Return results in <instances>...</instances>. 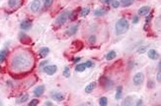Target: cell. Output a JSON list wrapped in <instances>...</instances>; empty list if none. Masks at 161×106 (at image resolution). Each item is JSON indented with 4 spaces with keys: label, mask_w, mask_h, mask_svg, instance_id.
<instances>
[{
    "label": "cell",
    "mask_w": 161,
    "mask_h": 106,
    "mask_svg": "<svg viewBox=\"0 0 161 106\" xmlns=\"http://www.w3.org/2000/svg\"><path fill=\"white\" fill-rule=\"evenodd\" d=\"M100 84L105 89H110V88H113L114 82L110 79L106 78V77H101V79H100Z\"/></svg>",
    "instance_id": "277c9868"
},
{
    "label": "cell",
    "mask_w": 161,
    "mask_h": 106,
    "mask_svg": "<svg viewBox=\"0 0 161 106\" xmlns=\"http://www.w3.org/2000/svg\"><path fill=\"white\" fill-rule=\"evenodd\" d=\"M28 99H29V94H27V93L22 94L20 97H18V98L16 99V103H17V104H22V103L26 102Z\"/></svg>",
    "instance_id": "ac0fdd59"
},
{
    "label": "cell",
    "mask_w": 161,
    "mask_h": 106,
    "mask_svg": "<svg viewBox=\"0 0 161 106\" xmlns=\"http://www.w3.org/2000/svg\"><path fill=\"white\" fill-rule=\"evenodd\" d=\"M146 51V47L145 46H141L138 50H137V53H139V54H141V53L145 52Z\"/></svg>",
    "instance_id": "e575fe53"
},
{
    "label": "cell",
    "mask_w": 161,
    "mask_h": 106,
    "mask_svg": "<svg viewBox=\"0 0 161 106\" xmlns=\"http://www.w3.org/2000/svg\"><path fill=\"white\" fill-rule=\"evenodd\" d=\"M44 1H45V7L46 8L50 7V5L54 3V0H44Z\"/></svg>",
    "instance_id": "4dcf8cb0"
},
{
    "label": "cell",
    "mask_w": 161,
    "mask_h": 106,
    "mask_svg": "<svg viewBox=\"0 0 161 106\" xmlns=\"http://www.w3.org/2000/svg\"><path fill=\"white\" fill-rule=\"evenodd\" d=\"M48 63V61H44V62H41V64H40V66L41 67H43V66H45V65Z\"/></svg>",
    "instance_id": "b9f144b4"
},
{
    "label": "cell",
    "mask_w": 161,
    "mask_h": 106,
    "mask_svg": "<svg viewBox=\"0 0 161 106\" xmlns=\"http://www.w3.org/2000/svg\"><path fill=\"white\" fill-rule=\"evenodd\" d=\"M147 54H148V57L151 60H157V59L159 58V56H160L159 53L157 52L155 49H149Z\"/></svg>",
    "instance_id": "8fae6325"
},
{
    "label": "cell",
    "mask_w": 161,
    "mask_h": 106,
    "mask_svg": "<svg viewBox=\"0 0 161 106\" xmlns=\"http://www.w3.org/2000/svg\"><path fill=\"white\" fill-rule=\"evenodd\" d=\"M63 76L64 78H69L70 77V69H69V67L68 66H65L64 67V70H63Z\"/></svg>",
    "instance_id": "83f0119b"
},
{
    "label": "cell",
    "mask_w": 161,
    "mask_h": 106,
    "mask_svg": "<svg viewBox=\"0 0 161 106\" xmlns=\"http://www.w3.org/2000/svg\"><path fill=\"white\" fill-rule=\"evenodd\" d=\"M105 14H106V11L104 9H101V8L96 9L95 12H94V15H95L96 17H101V16H104Z\"/></svg>",
    "instance_id": "d4e9b609"
},
{
    "label": "cell",
    "mask_w": 161,
    "mask_h": 106,
    "mask_svg": "<svg viewBox=\"0 0 161 106\" xmlns=\"http://www.w3.org/2000/svg\"><path fill=\"white\" fill-rule=\"evenodd\" d=\"M150 12V7L149 6H143L141 8H139L138 10V15L139 16H145Z\"/></svg>",
    "instance_id": "e0dca14e"
},
{
    "label": "cell",
    "mask_w": 161,
    "mask_h": 106,
    "mask_svg": "<svg viewBox=\"0 0 161 106\" xmlns=\"http://www.w3.org/2000/svg\"><path fill=\"white\" fill-rule=\"evenodd\" d=\"M17 3H18V0H8V5L9 7H15V6L17 5Z\"/></svg>",
    "instance_id": "f1b7e54d"
},
{
    "label": "cell",
    "mask_w": 161,
    "mask_h": 106,
    "mask_svg": "<svg viewBox=\"0 0 161 106\" xmlns=\"http://www.w3.org/2000/svg\"><path fill=\"white\" fill-rule=\"evenodd\" d=\"M130 28V25H129V22H128V20H125V19H120L119 21L117 22L116 24V27H115V29H116V35H124L125 33L128 31V29Z\"/></svg>",
    "instance_id": "7a4b0ae2"
},
{
    "label": "cell",
    "mask_w": 161,
    "mask_h": 106,
    "mask_svg": "<svg viewBox=\"0 0 161 106\" xmlns=\"http://www.w3.org/2000/svg\"><path fill=\"white\" fill-rule=\"evenodd\" d=\"M154 82H153V81H151V80H150V81H148V83H147V88H154Z\"/></svg>",
    "instance_id": "836d02e7"
},
{
    "label": "cell",
    "mask_w": 161,
    "mask_h": 106,
    "mask_svg": "<svg viewBox=\"0 0 161 106\" xmlns=\"http://www.w3.org/2000/svg\"><path fill=\"white\" fill-rule=\"evenodd\" d=\"M19 39H20V41H21L23 44H25V45H28V44H31V43H32L31 37H29L25 33H20V34H19Z\"/></svg>",
    "instance_id": "30bf717a"
},
{
    "label": "cell",
    "mask_w": 161,
    "mask_h": 106,
    "mask_svg": "<svg viewBox=\"0 0 161 106\" xmlns=\"http://www.w3.org/2000/svg\"><path fill=\"white\" fill-rule=\"evenodd\" d=\"M122 94H123V87L120 86L117 88V92H116V95H115V98L117 100H120L122 98Z\"/></svg>",
    "instance_id": "44dd1931"
},
{
    "label": "cell",
    "mask_w": 161,
    "mask_h": 106,
    "mask_svg": "<svg viewBox=\"0 0 161 106\" xmlns=\"http://www.w3.org/2000/svg\"><path fill=\"white\" fill-rule=\"evenodd\" d=\"M103 2H105V3H111L113 0H102Z\"/></svg>",
    "instance_id": "7bdbcfd3"
},
{
    "label": "cell",
    "mask_w": 161,
    "mask_h": 106,
    "mask_svg": "<svg viewBox=\"0 0 161 106\" xmlns=\"http://www.w3.org/2000/svg\"><path fill=\"white\" fill-rule=\"evenodd\" d=\"M138 21H139V18H138V16H134L133 19H132V24H137L138 23Z\"/></svg>",
    "instance_id": "8d00e7d4"
},
{
    "label": "cell",
    "mask_w": 161,
    "mask_h": 106,
    "mask_svg": "<svg viewBox=\"0 0 161 106\" xmlns=\"http://www.w3.org/2000/svg\"><path fill=\"white\" fill-rule=\"evenodd\" d=\"M32 20L30 19H25L24 21H22L21 24H20V28L21 29H23V30H29V29L32 28Z\"/></svg>",
    "instance_id": "9c48e42d"
},
{
    "label": "cell",
    "mask_w": 161,
    "mask_h": 106,
    "mask_svg": "<svg viewBox=\"0 0 161 106\" xmlns=\"http://www.w3.org/2000/svg\"><path fill=\"white\" fill-rule=\"evenodd\" d=\"M32 57L26 52L16 53L11 59V68L15 72H24L32 66Z\"/></svg>",
    "instance_id": "6da1fadb"
},
{
    "label": "cell",
    "mask_w": 161,
    "mask_h": 106,
    "mask_svg": "<svg viewBox=\"0 0 161 106\" xmlns=\"http://www.w3.org/2000/svg\"><path fill=\"white\" fill-rule=\"evenodd\" d=\"M56 71H57V67L55 66V65H48V66H46L45 68H44V72L48 75V76H53L54 75L55 73H56Z\"/></svg>",
    "instance_id": "ba28073f"
},
{
    "label": "cell",
    "mask_w": 161,
    "mask_h": 106,
    "mask_svg": "<svg viewBox=\"0 0 161 106\" xmlns=\"http://www.w3.org/2000/svg\"><path fill=\"white\" fill-rule=\"evenodd\" d=\"M41 6H42L41 0H33V1L31 2L29 8H30V10L33 12V13H36V12H38L41 9Z\"/></svg>",
    "instance_id": "8992f818"
},
{
    "label": "cell",
    "mask_w": 161,
    "mask_h": 106,
    "mask_svg": "<svg viewBox=\"0 0 161 106\" xmlns=\"http://www.w3.org/2000/svg\"><path fill=\"white\" fill-rule=\"evenodd\" d=\"M52 97L56 101H62L65 98V95L63 93H61V92H54L52 94Z\"/></svg>",
    "instance_id": "9a60e30c"
},
{
    "label": "cell",
    "mask_w": 161,
    "mask_h": 106,
    "mask_svg": "<svg viewBox=\"0 0 161 106\" xmlns=\"http://www.w3.org/2000/svg\"><path fill=\"white\" fill-rule=\"evenodd\" d=\"M45 105L46 106H53L54 105V103H53V102H50V101H46V102H45Z\"/></svg>",
    "instance_id": "74e56055"
},
{
    "label": "cell",
    "mask_w": 161,
    "mask_h": 106,
    "mask_svg": "<svg viewBox=\"0 0 161 106\" xmlns=\"http://www.w3.org/2000/svg\"><path fill=\"white\" fill-rule=\"evenodd\" d=\"M99 104L101 106H106L108 104V98L106 96H102L99 99Z\"/></svg>",
    "instance_id": "4316f807"
},
{
    "label": "cell",
    "mask_w": 161,
    "mask_h": 106,
    "mask_svg": "<svg viewBox=\"0 0 161 106\" xmlns=\"http://www.w3.org/2000/svg\"><path fill=\"white\" fill-rule=\"evenodd\" d=\"M131 102H133V98H132V96H129V97H126L123 102H122V105H131L132 103Z\"/></svg>",
    "instance_id": "cb8c5ba5"
},
{
    "label": "cell",
    "mask_w": 161,
    "mask_h": 106,
    "mask_svg": "<svg viewBox=\"0 0 161 106\" xmlns=\"http://www.w3.org/2000/svg\"><path fill=\"white\" fill-rule=\"evenodd\" d=\"M152 17H153V15H152V14H149V16H147L146 19H145V24H149V22L151 21Z\"/></svg>",
    "instance_id": "d590c367"
},
{
    "label": "cell",
    "mask_w": 161,
    "mask_h": 106,
    "mask_svg": "<svg viewBox=\"0 0 161 106\" xmlns=\"http://www.w3.org/2000/svg\"><path fill=\"white\" fill-rule=\"evenodd\" d=\"M132 81H133V83L135 84V86H141L144 82V74L141 73V72H139V73H137L134 76H133V79H132Z\"/></svg>",
    "instance_id": "5b68a950"
},
{
    "label": "cell",
    "mask_w": 161,
    "mask_h": 106,
    "mask_svg": "<svg viewBox=\"0 0 161 106\" xmlns=\"http://www.w3.org/2000/svg\"><path fill=\"white\" fill-rule=\"evenodd\" d=\"M80 60H81V57H77V58H75L74 60H73V62H74V63H77V62H79Z\"/></svg>",
    "instance_id": "ab89813d"
},
{
    "label": "cell",
    "mask_w": 161,
    "mask_h": 106,
    "mask_svg": "<svg viewBox=\"0 0 161 106\" xmlns=\"http://www.w3.org/2000/svg\"><path fill=\"white\" fill-rule=\"evenodd\" d=\"M93 63L91 61H87L85 63H80V64L76 65L75 67V71L76 72H84L86 70V68H89V67H92Z\"/></svg>",
    "instance_id": "52a82bcc"
},
{
    "label": "cell",
    "mask_w": 161,
    "mask_h": 106,
    "mask_svg": "<svg viewBox=\"0 0 161 106\" xmlns=\"http://www.w3.org/2000/svg\"><path fill=\"white\" fill-rule=\"evenodd\" d=\"M44 92H45V86H39V87H37L34 89V94H35V96H37V97L43 95Z\"/></svg>",
    "instance_id": "4fadbf2b"
},
{
    "label": "cell",
    "mask_w": 161,
    "mask_h": 106,
    "mask_svg": "<svg viewBox=\"0 0 161 106\" xmlns=\"http://www.w3.org/2000/svg\"><path fill=\"white\" fill-rule=\"evenodd\" d=\"M8 54H9L8 48H3V49L0 50V63H3L5 61V59L7 58Z\"/></svg>",
    "instance_id": "7c38bea8"
},
{
    "label": "cell",
    "mask_w": 161,
    "mask_h": 106,
    "mask_svg": "<svg viewBox=\"0 0 161 106\" xmlns=\"http://www.w3.org/2000/svg\"><path fill=\"white\" fill-rule=\"evenodd\" d=\"M77 31H78V25H74V26H72V27H70L69 29H67L66 34H67V35H69V36H72V35H76Z\"/></svg>",
    "instance_id": "2e32d148"
},
{
    "label": "cell",
    "mask_w": 161,
    "mask_h": 106,
    "mask_svg": "<svg viewBox=\"0 0 161 106\" xmlns=\"http://www.w3.org/2000/svg\"><path fill=\"white\" fill-rule=\"evenodd\" d=\"M116 56H117L116 51H115V50H111V51L106 55V59H107L108 61H111V60H113L114 58H116Z\"/></svg>",
    "instance_id": "603a6c76"
},
{
    "label": "cell",
    "mask_w": 161,
    "mask_h": 106,
    "mask_svg": "<svg viewBox=\"0 0 161 106\" xmlns=\"http://www.w3.org/2000/svg\"><path fill=\"white\" fill-rule=\"evenodd\" d=\"M39 104V100L38 99H33L31 102H29V106H36Z\"/></svg>",
    "instance_id": "d6a6232c"
},
{
    "label": "cell",
    "mask_w": 161,
    "mask_h": 106,
    "mask_svg": "<svg viewBox=\"0 0 161 106\" xmlns=\"http://www.w3.org/2000/svg\"><path fill=\"white\" fill-rule=\"evenodd\" d=\"M137 106L142 105V100H141V99H139V100H138V101H137Z\"/></svg>",
    "instance_id": "60d3db41"
},
{
    "label": "cell",
    "mask_w": 161,
    "mask_h": 106,
    "mask_svg": "<svg viewBox=\"0 0 161 106\" xmlns=\"http://www.w3.org/2000/svg\"><path fill=\"white\" fill-rule=\"evenodd\" d=\"M48 53H49V48L48 47H43V48H41V50L39 52V55H40L41 58H45V57L48 56Z\"/></svg>",
    "instance_id": "d6986e66"
},
{
    "label": "cell",
    "mask_w": 161,
    "mask_h": 106,
    "mask_svg": "<svg viewBox=\"0 0 161 106\" xmlns=\"http://www.w3.org/2000/svg\"><path fill=\"white\" fill-rule=\"evenodd\" d=\"M96 87H97V82H90V83H88V84L86 86V88H85V92H86V93H91V92L95 89Z\"/></svg>",
    "instance_id": "5bb4252c"
},
{
    "label": "cell",
    "mask_w": 161,
    "mask_h": 106,
    "mask_svg": "<svg viewBox=\"0 0 161 106\" xmlns=\"http://www.w3.org/2000/svg\"><path fill=\"white\" fill-rule=\"evenodd\" d=\"M89 13H90L89 7H84V8H82V9L80 10V12H79V16H81V17H86Z\"/></svg>",
    "instance_id": "ffe728a7"
},
{
    "label": "cell",
    "mask_w": 161,
    "mask_h": 106,
    "mask_svg": "<svg viewBox=\"0 0 161 106\" xmlns=\"http://www.w3.org/2000/svg\"><path fill=\"white\" fill-rule=\"evenodd\" d=\"M157 81L158 82H160V81H161V74H160V71L157 73Z\"/></svg>",
    "instance_id": "f35d334b"
},
{
    "label": "cell",
    "mask_w": 161,
    "mask_h": 106,
    "mask_svg": "<svg viewBox=\"0 0 161 106\" xmlns=\"http://www.w3.org/2000/svg\"><path fill=\"white\" fill-rule=\"evenodd\" d=\"M69 16H70V11L65 10V11L62 12L60 16L56 18V20H55V24H56V25H58V26H61V25L65 24L66 21L69 19Z\"/></svg>",
    "instance_id": "3957f363"
},
{
    "label": "cell",
    "mask_w": 161,
    "mask_h": 106,
    "mask_svg": "<svg viewBox=\"0 0 161 106\" xmlns=\"http://www.w3.org/2000/svg\"><path fill=\"white\" fill-rule=\"evenodd\" d=\"M112 7L115 8V9H116V8H119L120 7V1L119 0H113V1H112Z\"/></svg>",
    "instance_id": "f546056e"
},
{
    "label": "cell",
    "mask_w": 161,
    "mask_h": 106,
    "mask_svg": "<svg viewBox=\"0 0 161 106\" xmlns=\"http://www.w3.org/2000/svg\"><path fill=\"white\" fill-rule=\"evenodd\" d=\"M133 1L134 0H120V3L124 7H129V6H131L133 3Z\"/></svg>",
    "instance_id": "484cf974"
},
{
    "label": "cell",
    "mask_w": 161,
    "mask_h": 106,
    "mask_svg": "<svg viewBox=\"0 0 161 106\" xmlns=\"http://www.w3.org/2000/svg\"><path fill=\"white\" fill-rule=\"evenodd\" d=\"M80 8H78V9H76V10H74V11L72 12H70V16H69V19L71 20V21H74V20H76L77 19V17H78V12H80Z\"/></svg>",
    "instance_id": "7402d4cb"
},
{
    "label": "cell",
    "mask_w": 161,
    "mask_h": 106,
    "mask_svg": "<svg viewBox=\"0 0 161 106\" xmlns=\"http://www.w3.org/2000/svg\"><path fill=\"white\" fill-rule=\"evenodd\" d=\"M96 39H97V37H96V35H91L89 37V39H88V41H89L90 43H95L96 42Z\"/></svg>",
    "instance_id": "1f68e13d"
}]
</instances>
